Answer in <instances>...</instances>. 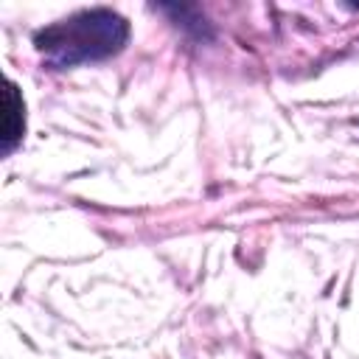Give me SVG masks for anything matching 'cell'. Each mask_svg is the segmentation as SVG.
<instances>
[{
    "instance_id": "6da1fadb",
    "label": "cell",
    "mask_w": 359,
    "mask_h": 359,
    "mask_svg": "<svg viewBox=\"0 0 359 359\" xmlns=\"http://www.w3.org/2000/svg\"><path fill=\"white\" fill-rule=\"evenodd\" d=\"M129 22L112 8H81L34 34L39 56L50 67H76L121 53L129 42Z\"/></svg>"
},
{
    "instance_id": "7a4b0ae2",
    "label": "cell",
    "mask_w": 359,
    "mask_h": 359,
    "mask_svg": "<svg viewBox=\"0 0 359 359\" xmlns=\"http://www.w3.org/2000/svg\"><path fill=\"white\" fill-rule=\"evenodd\" d=\"M0 109H3V123H0L3 126V151L11 154L25 137V101H22L20 87L11 79L3 81V104H0Z\"/></svg>"
}]
</instances>
